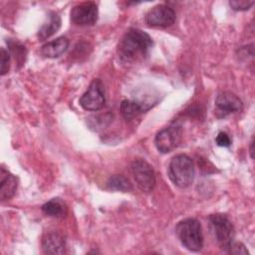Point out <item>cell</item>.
Here are the masks:
<instances>
[{
    "instance_id": "7",
    "label": "cell",
    "mask_w": 255,
    "mask_h": 255,
    "mask_svg": "<svg viewBox=\"0 0 255 255\" xmlns=\"http://www.w3.org/2000/svg\"><path fill=\"white\" fill-rule=\"evenodd\" d=\"M182 137V129L179 125H171L161 130H159L154 138V143L158 151L162 153L170 152L175 149Z\"/></svg>"
},
{
    "instance_id": "20",
    "label": "cell",
    "mask_w": 255,
    "mask_h": 255,
    "mask_svg": "<svg viewBox=\"0 0 255 255\" xmlns=\"http://www.w3.org/2000/svg\"><path fill=\"white\" fill-rule=\"evenodd\" d=\"M0 64V74L1 76H4L8 73L10 68V53L9 51H6L4 48H1Z\"/></svg>"
},
{
    "instance_id": "23",
    "label": "cell",
    "mask_w": 255,
    "mask_h": 255,
    "mask_svg": "<svg viewBox=\"0 0 255 255\" xmlns=\"http://www.w3.org/2000/svg\"><path fill=\"white\" fill-rule=\"evenodd\" d=\"M215 142L217 145L222 146V147H228L231 144V139L229 137V135L226 132L220 131L216 138H215Z\"/></svg>"
},
{
    "instance_id": "6",
    "label": "cell",
    "mask_w": 255,
    "mask_h": 255,
    "mask_svg": "<svg viewBox=\"0 0 255 255\" xmlns=\"http://www.w3.org/2000/svg\"><path fill=\"white\" fill-rule=\"evenodd\" d=\"M131 173L138 186L143 192H149L155 185V174L152 166L144 159L137 158L131 162Z\"/></svg>"
},
{
    "instance_id": "5",
    "label": "cell",
    "mask_w": 255,
    "mask_h": 255,
    "mask_svg": "<svg viewBox=\"0 0 255 255\" xmlns=\"http://www.w3.org/2000/svg\"><path fill=\"white\" fill-rule=\"evenodd\" d=\"M80 106L86 111H99L106 103L105 86L100 79H95L90 84L88 90L80 98Z\"/></svg>"
},
{
    "instance_id": "21",
    "label": "cell",
    "mask_w": 255,
    "mask_h": 255,
    "mask_svg": "<svg viewBox=\"0 0 255 255\" xmlns=\"http://www.w3.org/2000/svg\"><path fill=\"white\" fill-rule=\"evenodd\" d=\"M254 1L249 0H239V1H230V7L235 11H246L252 7Z\"/></svg>"
},
{
    "instance_id": "15",
    "label": "cell",
    "mask_w": 255,
    "mask_h": 255,
    "mask_svg": "<svg viewBox=\"0 0 255 255\" xmlns=\"http://www.w3.org/2000/svg\"><path fill=\"white\" fill-rule=\"evenodd\" d=\"M149 108L150 106H147L146 104L131 100H124L121 103V113L126 120H131L147 111Z\"/></svg>"
},
{
    "instance_id": "4",
    "label": "cell",
    "mask_w": 255,
    "mask_h": 255,
    "mask_svg": "<svg viewBox=\"0 0 255 255\" xmlns=\"http://www.w3.org/2000/svg\"><path fill=\"white\" fill-rule=\"evenodd\" d=\"M209 230L219 246L227 251L234 238V227L224 214H212L208 217Z\"/></svg>"
},
{
    "instance_id": "2",
    "label": "cell",
    "mask_w": 255,
    "mask_h": 255,
    "mask_svg": "<svg viewBox=\"0 0 255 255\" xmlns=\"http://www.w3.org/2000/svg\"><path fill=\"white\" fill-rule=\"evenodd\" d=\"M168 177L179 188L188 187L194 179V164L186 154L173 156L168 164Z\"/></svg>"
},
{
    "instance_id": "8",
    "label": "cell",
    "mask_w": 255,
    "mask_h": 255,
    "mask_svg": "<svg viewBox=\"0 0 255 255\" xmlns=\"http://www.w3.org/2000/svg\"><path fill=\"white\" fill-rule=\"evenodd\" d=\"M175 21L174 10L164 4L152 7L145 15V22L151 27L165 28L171 26Z\"/></svg>"
},
{
    "instance_id": "11",
    "label": "cell",
    "mask_w": 255,
    "mask_h": 255,
    "mask_svg": "<svg viewBox=\"0 0 255 255\" xmlns=\"http://www.w3.org/2000/svg\"><path fill=\"white\" fill-rule=\"evenodd\" d=\"M42 248L46 254H63L65 253V238L58 232L47 233L42 239Z\"/></svg>"
},
{
    "instance_id": "16",
    "label": "cell",
    "mask_w": 255,
    "mask_h": 255,
    "mask_svg": "<svg viewBox=\"0 0 255 255\" xmlns=\"http://www.w3.org/2000/svg\"><path fill=\"white\" fill-rule=\"evenodd\" d=\"M42 210L46 215L54 218H63L68 213L66 203L60 198H53L47 201L42 205Z\"/></svg>"
},
{
    "instance_id": "3",
    "label": "cell",
    "mask_w": 255,
    "mask_h": 255,
    "mask_svg": "<svg viewBox=\"0 0 255 255\" xmlns=\"http://www.w3.org/2000/svg\"><path fill=\"white\" fill-rule=\"evenodd\" d=\"M180 243L188 250L197 252L203 247V233L200 222L195 218H185L175 227Z\"/></svg>"
},
{
    "instance_id": "18",
    "label": "cell",
    "mask_w": 255,
    "mask_h": 255,
    "mask_svg": "<svg viewBox=\"0 0 255 255\" xmlns=\"http://www.w3.org/2000/svg\"><path fill=\"white\" fill-rule=\"evenodd\" d=\"M8 49L9 53L14 57V60L18 65H23L26 58V49L23 45L16 41H9L8 42Z\"/></svg>"
},
{
    "instance_id": "13",
    "label": "cell",
    "mask_w": 255,
    "mask_h": 255,
    "mask_svg": "<svg viewBox=\"0 0 255 255\" xmlns=\"http://www.w3.org/2000/svg\"><path fill=\"white\" fill-rule=\"evenodd\" d=\"M69 44L70 43L68 38L59 37L53 41L44 44L41 47V54L46 58H58L67 51Z\"/></svg>"
},
{
    "instance_id": "22",
    "label": "cell",
    "mask_w": 255,
    "mask_h": 255,
    "mask_svg": "<svg viewBox=\"0 0 255 255\" xmlns=\"http://www.w3.org/2000/svg\"><path fill=\"white\" fill-rule=\"evenodd\" d=\"M227 252H229L231 254H248V251L245 248L243 243H241V242H233V241L229 245V248H228Z\"/></svg>"
},
{
    "instance_id": "12",
    "label": "cell",
    "mask_w": 255,
    "mask_h": 255,
    "mask_svg": "<svg viewBox=\"0 0 255 255\" xmlns=\"http://www.w3.org/2000/svg\"><path fill=\"white\" fill-rule=\"evenodd\" d=\"M17 189V178L10 171L1 167L0 170V199L1 201L12 198Z\"/></svg>"
},
{
    "instance_id": "9",
    "label": "cell",
    "mask_w": 255,
    "mask_h": 255,
    "mask_svg": "<svg viewBox=\"0 0 255 255\" xmlns=\"http://www.w3.org/2000/svg\"><path fill=\"white\" fill-rule=\"evenodd\" d=\"M215 115L217 118H225L230 114L240 112L243 108L242 101L231 92H223L215 99Z\"/></svg>"
},
{
    "instance_id": "1",
    "label": "cell",
    "mask_w": 255,
    "mask_h": 255,
    "mask_svg": "<svg viewBox=\"0 0 255 255\" xmlns=\"http://www.w3.org/2000/svg\"><path fill=\"white\" fill-rule=\"evenodd\" d=\"M152 47L151 37L139 29H129L118 46V54L124 63H134L144 59Z\"/></svg>"
},
{
    "instance_id": "24",
    "label": "cell",
    "mask_w": 255,
    "mask_h": 255,
    "mask_svg": "<svg viewBox=\"0 0 255 255\" xmlns=\"http://www.w3.org/2000/svg\"><path fill=\"white\" fill-rule=\"evenodd\" d=\"M253 145H254V141H253V139H252V141H251V145H250V153H251V157L253 158Z\"/></svg>"
},
{
    "instance_id": "19",
    "label": "cell",
    "mask_w": 255,
    "mask_h": 255,
    "mask_svg": "<svg viewBox=\"0 0 255 255\" xmlns=\"http://www.w3.org/2000/svg\"><path fill=\"white\" fill-rule=\"evenodd\" d=\"M112 117L111 115H100V116H94L89 119V126L91 128H94L96 130L102 129L106 128L111 123Z\"/></svg>"
},
{
    "instance_id": "10",
    "label": "cell",
    "mask_w": 255,
    "mask_h": 255,
    "mask_svg": "<svg viewBox=\"0 0 255 255\" xmlns=\"http://www.w3.org/2000/svg\"><path fill=\"white\" fill-rule=\"evenodd\" d=\"M71 20L76 25L92 26L98 20V6L94 2H83L71 10Z\"/></svg>"
},
{
    "instance_id": "17",
    "label": "cell",
    "mask_w": 255,
    "mask_h": 255,
    "mask_svg": "<svg viewBox=\"0 0 255 255\" xmlns=\"http://www.w3.org/2000/svg\"><path fill=\"white\" fill-rule=\"evenodd\" d=\"M107 187L111 190H117L122 192H128L132 189V185L129 180L121 174H115L111 176L107 181Z\"/></svg>"
},
{
    "instance_id": "14",
    "label": "cell",
    "mask_w": 255,
    "mask_h": 255,
    "mask_svg": "<svg viewBox=\"0 0 255 255\" xmlns=\"http://www.w3.org/2000/svg\"><path fill=\"white\" fill-rule=\"evenodd\" d=\"M61 27V17L56 12H49L46 22L38 31V38L41 41H44L54 35Z\"/></svg>"
}]
</instances>
